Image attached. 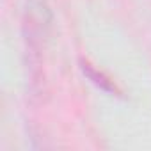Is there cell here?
<instances>
[{
	"label": "cell",
	"instance_id": "6da1fadb",
	"mask_svg": "<svg viewBox=\"0 0 151 151\" xmlns=\"http://www.w3.org/2000/svg\"><path fill=\"white\" fill-rule=\"evenodd\" d=\"M53 13L48 0H25L22 32L25 43V64H43V50L50 36Z\"/></svg>",
	"mask_w": 151,
	"mask_h": 151
},
{
	"label": "cell",
	"instance_id": "7a4b0ae2",
	"mask_svg": "<svg viewBox=\"0 0 151 151\" xmlns=\"http://www.w3.org/2000/svg\"><path fill=\"white\" fill-rule=\"evenodd\" d=\"M80 69H82V73L86 75V77L89 78V82H93L98 89H101V91H105L107 94H112V96H123V91L116 84V80H112L109 75L103 73L101 69L94 68L89 60L80 59Z\"/></svg>",
	"mask_w": 151,
	"mask_h": 151
}]
</instances>
